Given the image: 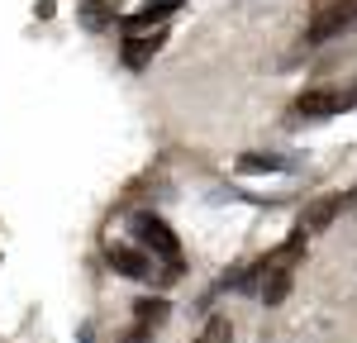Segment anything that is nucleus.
<instances>
[{
	"label": "nucleus",
	"instance_id": "1",
	"mask_svg": "<svg viewBox=\"0 0 357 343\" xmlns=\"http://www.w3.org/2000/svg\"><path fill=\"white\" fill-rule=\"evenodd\" d=\"M357 29V0H329L314 20H310V43H329V38H338V33H353Z\"/></svg>",
	"mask_w": 357,
	"mask_h": 343
},
{
	"label": "nucleus",
	"instance_id": "2",
	"mask_svg": "<svg viewBox=\"0 0 357 343\" xmlns=\"http://www.w3.org/2000/svg\"><path fill=\"white\" fill-rule=\"evenodd\" d=\"M134 229H138V238H143V243H148L153 253L172 262V272L181 267V243H176V234H172V229H167L162 220H158V215H138Z\"/></svg>",
	"mask_w": 357,
	"mask_h": 343
},
{
	"label": "nucleus",
	"instance_id": "3",
	"mask_svg": "<svg viewBox=\"0 0 357 343\" xmlns=\"http://www.w3.org/2000/svg\"><path fill=\"white\" fill-rule=\"evenodd\" d=\"M357 105V86L353 91H305L296 100V110L305 119H324V114H338V110H353Z\"/></svg>",
	"mask_w": 357,
	"mask_h": 343
},
{
	"label": "nucleus",
	"instance_id": "4",
	"mask_svg": "<svg viewBox=\"0 0 357 343\" xmlns=\"http://www.w3.org/2000/svg\"><path fill=\"white\" fill-rule=\"evenodd\" d=\"M162 43H167V29H138V33L124 38V62H129V67H148Z\"/></svg>",
	"mask_w": 357,
	"mask_h": 343
},
{
	"label": "nucleus",
	"instance_id": "5",
	"mask_svg": "<svg viewBox=\"0 0 357 343\" xmlns=\"http://www.w3.org/2000/svg\"><path fill=\"white\" fill-rule=\"evenodd\" d=\"M105 262H110L119 277H134V282H148V277H153V262H148L143 248H124V243H114L110 253H105Z\"/></svg>",
	"mask_w": 357,
	"mask_h": 343
},
{
	"label": "nucleus",
	"instance_id": "6",
	"mask_svg": "<svg viewBox=\"0 0 357 343\" xmlns=\"http://www.w3.org/2000/svg\"><path fill=\"white\" fill-rule=\"evenodd\" d=\"M181 5H186V0H148V5H138L134 15L124 20V29H129V33H138V29H153V24H162L172 10H181Z\"/></svg>",
	"mask_w": 357,
	"mask_h": 343
},
{
	"label": "nucleus",
	"instance_id": "7",
	"mask_svg": "<svg viewBox=\"0 0 357 343\" xmlns=\"http://www.w3.org/2000/svg\"><path fill=\"white\" fill-rule=\"evenodd\" d=\"M301 253H305V229H296V234H291V238L262 262V277H267V272H291V267L301 262Z\"/></svg>",
	"mask_w": 357,
	"mask_h": 343
},
{
	"label": "nucleus",
	"instance_id": "8",
	"mask_svg": "<svg viewBox=\"0 0 357 343\" xmlns=\"http://www.w3.org/2000/svg\"><path fill=\"white\" fill-rule=\"evenodd\" d=\"M357 196H329V200H319V205H314V210H310V215H305V234H310V229H324V224H333V215H338V210H343V205H353Z\"/></svg>",
	"mask_w": 357,
	"mask_h": 343
},
{
	"label": "nucleus",
	"instance_id": "9",
	"mask_svg": "<svg viewBox=\"0 0 357 343\" xmlns=\"http://www.w3.org/2000/svg\"><path fill=\"white\" fill-rule=\"evenodd\" d=\"M134 314L143 319V324H162L167 314H172V305H167L162 296H138V300H134Z\"/></svg>",
	"mask_w": 357,
	"mask_h": 343
},
{
	"label": "nucleus",
	"instance_id": "10",
	"mask_svg": "<svg viewBox=\"0 0 357 343\" xmlns=\"http://www.w3.org/2000/svg\"><path fill=\"white\" fill-rule=\"evenodd\" d=\"M291 167V158H276V153H243L238 158V172H281Z\"/></svg>",
	"mask_w": 357,
	"mask_h": 343
},
{
	"label": "nucleus",
	"instance_id": "11",
	"mask_svg": "<svg viewBox=\"0 0 357 343\" xmlns=\"http://www.w3.org/2000/svg\"><path fill=\"white\" fill-rule=\"evenodd\" d=\"M262 300H267V305H281V300H286V296H291V272H267V277H262Z\"/></svg>",
	"mask_w": 357,
	"mask_h": 343
},
{
	"label": "nucleus",
	"instance_id": "12",
	"mask_svg": "<svg viewBox=\"0 0 357 343\" xmlns=\"http://www.w3.org/2000/svg\"><path fill=\"white\" fill-rule=\"evenodd\" d=\"M82 20H86L91 29H105V24L114 20V10L105 5V0H86V5H82Z\"/></svg>",
	"mask_w": 357,
	"mask_h": 343
},
{
	"label": "nucleus",
	"instance_id": "13",
	"mask_svg": "<svg viewBox=\"0 0 357 343\" xmlns=\"http://www.w3.org/2000/svg\"><path fill=\"white\" fill-rule=\"evenodd\" d=\"M210 324H215V329H210V343H224V339H229V329H224V319H210Z\"/></svg>",
	"mask_w": 357,
	"mask_h": 343
},
{
	"label": "nucleus",
	"instance_id": "14",
	"mask_svg": "<svg viewBox=\"0 0 357 343\" xmlns=\"http://www.w3.org/2000/svg\"><path fill=\"white\" fill-rule=\"evenodd\" d=\"M148 334H153V324H138V334H129L124 343H148Z\"/></svg>",
	"mask_w": 357,
	"mask_h": 343
}]
</instances>
